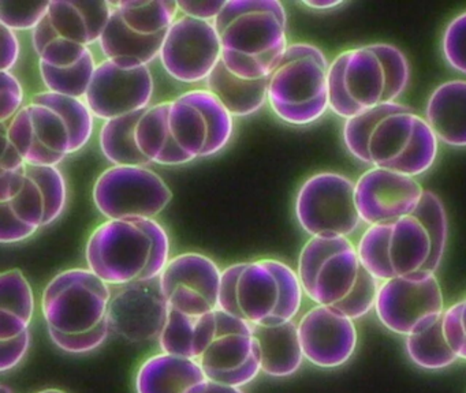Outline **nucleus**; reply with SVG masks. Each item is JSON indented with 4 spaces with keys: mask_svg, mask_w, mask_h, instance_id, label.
Here are the masks:
<instances>
[{
    "mask_svg": "<svg viewBox=\"0 0 466 393\" xmlns=\"http://www.w3.org/2000/svg\"><path fill=\"white\" fill-rule=\"evenodd\" d=\"M50 2L0 0V25L18 32H35L45 21Z\"/></svg>",
    "mask_w": 466,
    "mask_h": 393,
    "instance_id": "obj_37",
    "label": "nucleus"
},
{
    "mask_svg": "<svg viewBox=\"0 0 466 393\" xmlns=\"http://www.w3.org/2000/svg\"><path fill=\"white\" fill-rule=\"evenodd\" d=\"M424 191L416 177L372 166L356 182L360 217L370 227L411 216Z\"/></svg>",
    "mask_w": 466,
    "mask_h": 393,
    "instance_id": "obj_22",
    "label": "nucleus"
},
{
    "mask_svg": "<svg viewBox=\"0 0 466 393\" xmlns=\"http://www.w3.org/2000/svg\"><path fill=\"white\" fill-rule=\"evenodd\" d=\"M155 93L151 67L127 57L103 59L86 92V103L96 119L107 122L146 111Z\"/></svg>",
    "mask_w": 466,
    "mask_h": 393,
    "instance_id": "obj_16",
    "label": "nucleus"
},
{
    "mask_svg": "<svg viewBox=\"0 0 466 393\" xmlns=\"http://www.w3.org/2000/svg\"><path fill=\"white\" fill-rule=\"evenodd\" d=\"M136 141L152 164L187 166L206 158L208 120L200 106L182 93L144 111L136 128Z\"/></svg>",
    "mask_w": 466,
    "mask_h": 393,
    "instance_id": "obj_7",
    "label": "nucleus"
},
{
    "mask_svg": "<svg viewBox=\"0 0 466 393\" xmlns=\"http://www.w3.org/2000/svg\"><path fill=\"white\" fill-rule=\"evenodd\" d=\"M441 52L452 70L466 76V10L447 24L441 37Z\"/></svg>",
    "mask_w": 466,
    "mask_h": 393,
    "instance_id": "obj_39",
    "label": "nucleus"
},
{
    "mask_svg": "<svg viewBox=\"0 0 466 393\" xmlns=\"http://www.w3.org/2000/svg\"><path fill=\"white\" fill-rule=\"evenodd\" d=\"M411 216L422 224L431 240V256L424 269L436 273L443 261L449 239L446 207L438 194L425 190L419 207Z\"/></svg>",
    "mask_w": 466,
    "mask_h": 393,
    "instance_id": "obj_33",
    "label": "nucleus"
},
{
    "mask_svg": "<svg viewBox=\"0 0 466 393\" xmlns=\"http://www.w3.org/2000/svg\"><path fill=\"white\" fill-rule=\"evenodd\" d=\"M220 277L222 269L214 259L187 251L170 259L159 283L170 308L200 317L219 308Z\"/></svg>",
    "mask_w": 466,
    "mask_h": 393,
    "instance_id": "obj_21",
    "label": "nucleus"
},
{
    "mask_svg": "<svg viewBox=\"0 0 466 393\" xmlns=\"http://www.w3.org/2000/svg\"><path fill=\"white\" fill-rule=\"evenodd\" d=\"M410 81L408 57L394 44L373 43L339 52L329 62V109L343 120L394 103Z\"/></svg>",
    "mask_w": 466,
    "mask_h": 393,
    "instance_id": "obj_3",
    "label": "nucleus"
},
{
    "mask_svg": "<svg viewBox=\"0 0 466 393\" xmlns=\"http://www.w3.org/2000/svg\"><path fill=\"white\" fill-rule=\"evenodd\" d=\"M299 343L305 360L321 368H335L348 363L359 344L353 319L329 306H313L302 314Z\"/></svg>",
    "mask_w": 466,
    "mask_h": 393,
    "instance_id": "obj_23",
    "label": "nucleus"
},
{
    "mask_svg": "<svg viewBox=\"0 0 466 393\" xmlns=\"http://www.w3.org/2000/svg\"><path fill=\"white\" fill-rule=\"evenodd\" d=\"M206 89L219 98L233 117L252 116L268 104V78H239L222 62L207 79Z\"/></svg>",
    "mask_w": 466,
    "mask_h": 393,
    "instance_id": "obj_29",
    "label": "nucleus"
},
{
    "mask_svg": "<svg viewBox=\"0 0 466 393\" xmlns=\"http://www.w3.org/2000/svg\"><path fill=\"white\" fill-rule=\"evenodd\" d=\"M36 308L34 288L23 270L0 275V340L17 338L31 328Z\"/></svg>",
    "mask_w": 466,
    "mask_h": 393,
    "instance_id": "obj_30",
    "label": "nucleus"
},
{
    "mask_svg": "<svg viewBox=\"0 0 466 393\" xmlns=\"http://www.w3.org/2000/svg\"><path fill=\"white\" fill-rule=\"evenodd\" d=\"M424 117L439 141L466 147V79L438 85L428 98Z\"/></svg>",
    "mask_w": 466,
    "mask_h": 393,
    "instance_id": "obj_26",
    "label": "nucleus"
},
{
    "mask_svg": "<svg viewBox=\"0 0 466 393\" xmlns=\"http://www.w3.org/2000/svg\"><path fill=\"white\" fill-rule=\"evenodd\" d=\"M343 3L345 2H340V0H307V2H302V5L312 8V10L326 11L342 5Z\"/></svg>",
    "mask_w": 466,
    "mask_h": 393,
    "instance_id": "obj_48",
    "label": "nucleus"
},
{
    "mask_svg": "<svg viewBox=\"0 0 466 393\" xmlns=\"http://www.w3.org/2000/svg\"><path fill=\"white\" fill-rule=\"evenodd\" d=\"M67 196L66 177L59 166L28 164L20 193L7 204H0V242H24L56 223L66 210Z\"/></svg>",
    "mask_w": 466,
    "mask_h": 393,
    "instance_id": "obj_10",
    "label": "nucleus"
},
{
    "mask_svg": "<svg viewBox=\"0 0 466 393\" xmlns=\"http://www.w3.org/2000/svg\"><path fill=\"white\" fill-rule=\"evenodd\" d=\"M0 123L6 126L26 106L25 90L13 71H0Z\"/></svg>",
    "mask_w": 466,
    "mask_h": 393,
    "instance_id": "obj_42",
    "label": "nucleus"
},
{
    "mask_svg": "<svg viewBox=\"0 0 466 393\" xmlns=\"http://www.w3.org/2000/svg\"><path fill=\"white\" fill-rule=\"evenodd\" d=\"M405 349L409 359L424 370H443L458 360L444 338L441 319L424 332L408 336L405 338Z\"/></svg>",
    "mask_w": 466,
    "mask_h": 393,
    "instance_id": "obj_32",
    "label": "nucleus"
},
{
    "mask_svg": "<svg viewBox=\"0 0 466 393\" xmlns=\"http://www.w3.org/2000/svg\"><path fill=\"white\" fill-rule=\"evenodd\" d=\"M163 70L181 84H206L222 62V44L214 22L181 15L168 30L159 56Z\"/></svg>",
    "mask_w": 466,
    "mask_h": 393,
    "instance_id": "obj_18",
    "label": "nucleus"
},
{
    "mask_svg": "<svg viewBox=\"0 0 466 393\" xmlns=\"http://www.w3.org/2000/svg\"><path fill=\"white\" fill-rule=\"evenodd\" d=\"M208 381L198 360L160 352L141 363L135 388L136 393H203Z\"/></svg>",
    "mask_w": 466,
    "mask_h": 393,
    "instance_id": "obj_25",
    "label": "nucleus"
},
{
    "mask_svg": "<svg viewBox=\"0 0 466 393\" xmlns=\"http://www.w3.org/2000/svg\"><path fill=\"white\" fill-rule=\"evenodd\" d=\"M342 136L356 160L409 176L430 171L438 157L439 139L425 117L400 101L345 120Z\"/></svg>",
    "mask_w": 466,
    "mask_h": 393,
    "instance_id": "obj_1",
    "label": "nucleus"
},
{
    "mask_svg": "<svg viewBox=\"0 0 466 393\" xmlns=\"http://www.w3.org/2000/svg\"><path fill=\"white\" fill-rule=\"evenodd\" d=\"M304 297L299 273L286 262H237L222 270L218 310L252 325H278L294 321Z\"/></svg>",
    "mask_w": 466,
    "mask_h": 393,
    "instance_id": "obj_5",
    "label": "nucleus"
},
{
    "mask_svg": "<svg viewBox=\"0 0 466 393\" xmlns=\"http://www.w3.org/2000/svg\"><path fill=\"white\" fill-rule=\"evenodd\" d=\"M0 71H13L21 56V41L17 33L0 25Z\"/></svg>",
    "mask_w": 466,
    "mask_h": 393,
    "instance_id": "obj_44",
    "label": "nucleus"
},
{
    "mask_svg": "<svg viewBox=\"0 0 466 393\" xmlns=\"http://www.w3.org/2000/svg\"><path fill=\"white\" fill-rule=\"evenodd\" d=\"M209 381L230 387L249 385L261 373V354L253 325L217 310V332L200 359Z\"/></svg>",
    "mask_w": 466,
    "mask_h": 393,
    "instance_id": "obj_17",
    "label": "nucleus"
},
{
    "mask_svg": "<svg viewBox=\"0 0 466 393\" xmlns=\"http://www.w3.org/2000/svg\"><path fill=\"white\" fill-rule=\"evenodd\" d=\"M143 114L144 111L136 112L103 122L99 131V147L111 166H151V161L143 155L136 141V128Z\"/></svg>",
    "mask_w": 466,
    "mask_h": 393,
    "instance_id": "obj_31",
    "label": "nucleus"
},
{
    "mask_svg": "<svg viewBox=\"0 0 466 393\" xmlns=\"http://www.w3.org/2000/svg\"><path fill=\"white\" fill-rule=\"evenodd\" d=\"M357 246L346 237H310L299 251L297 273L305 297L334 307L356 286L361 272Z\"/></svg>",
    "mask_w": 466,
    "mask_h": 393,
    "instance_id": "obj_14",
    "label": "nucleus"
},
{
    "mask_svg": "<svg viewBox=\"0 0 466 393\" xmlns=\"http://www.w3.org/2000/svg\"><path fill=\"white\" fill-rule=\"evenodd\" d=\"M92 201L107 220L157 218L173 201V191L149 166H110L95 180Z\"/></svg>",
    "mask_w": 466,
    "mask_h": 393,
    "instance_id": "obj_11",
    "label": "nucleus"
},
{
    "mask_svg": "<svg viewBox=\"0 0 466 393\" xmlns=\"http://www.w3.org/2000/svg\"><path fill=\"white\" fill-rule=\"evenodd\" d=\"M31 348V332L21 333L17 338L0 340V371L7 373L17 368Z\"/></svg>",
    "mask_w": 466,
    "mask_h": 393,
    "instance_id": "obj_43",
    "label": "nucleus"
},
{
    "mask_svg": "<svg viewBox=\"0 0 466 393\" xmlns=\"http://www.w3.org/2000/svg\"><path fill=\"white\" fill-rule=\"evenodd\" d=\"M4 133L29 166H59L73 155L69 123L58 109L29 101Z\"/></svg>",
    "mask_w": 466,
    "mask_h": 393,
    "instance_id": "obj_19",
    "label": "nucleus"
},
{
    "mask_svg": "<svg viewBox=\"0 0 466 393\" xmlns=\"http://www.w3.org/2000/svg\"><path fill=\"white\" fill-rule=\"evenodd\" d=\"M36 393H67V392H65V390H62V389H56V388H48V389L39 390V392H36Z\"/></svg>",
    "mask_w": 466,
    "mask_h": 393,
    "instance_id": "obj_50",
    "label": "nucleus"
},
{
    "mask_svg": "<svg viewBox=\"0 0 466 393\" xmlns=\"http://www.w3.org/2000/svg\"><path fill=\"white\" fill-rule=\"evenodd\" d=\"M203 393H245L241 388L230 387V385L219 384V382L208 381Z\"/></svg>",
    "mask_w": 466,
    "mask_h": 393,
    "instance_id": "obj_49",
    "label": "nucleus"
},
{
    "mask_svg": "<svg viewBox=\"0 0 466 393\" xmlns=\"http://www.w3.org/2000/svg\"><path fill=\"white\" fill-rule=\"evenodd\" d=\"M179 14L189 16V18L198 19V21L215 22L219 14L225 8L226 2L217 0V2H187V0H177Z\"/></svg>",
    "mask_w": 466,
    "mask_h": 393,
    "instance_id": "obj_45",
    "label": "nucleus"
},
{
    "mask_svg": "<svg viewBox=\"0 0 466 393\" xmlns=\"http://www.w3.org/2000/svg\"><path fill=\"white\" fill-rule=\"evenodd\" d=\"M329 62L312 43H291L268 78V106L291 126L318 122L329 109Z\"/></svg>",
    "mask_w": 466,
    "mask_h": 393,
    "instance_id": "obj_6",
    "label": "nucleus"
},
{
    "mask_svg": "<svg viewBox=\"0 0 466 393\" xmlns=\"http://www.w3.org/2000/svg\"><path fill=\"white\" fill-rule=\"evenodd\" d=\"M99 41L105 59L138 60L149 66L159 59L168 30L179 16L168 0H119Z\"/></svg>",
    "mask_w": 466,
    "mask_h": 393,
    "instance_id": "obj_8",
    "label": "nucleus"
},
{
    "mask_svg": "<svg viewBox=\"0 0 466 393\" xmlns=\"http://www.w3.org/2000/svg\"><path fill=\"white\" fill-rule=\"evenodd\" d=\"M28 166L6 134L2 133V153H0V171H15Z\"/></svg>",
    "mask_w": 466,
    "mask_h": 393,
    "instance_id": "obj_47",
    "label": "nucleus"
},
{
    "mask_svg": "<svg viewBox=\"0 0 466 393\" xmlns=\"http://www.w3.org/2000/svg\"><path fill=\"white\" fill-rule=\"evenodd\" d=\"M170 306L159 278L111 287L107 324L111 333L130 341L159 340L167 324Z\"/></svg>",
    "mask_w": 466,
    "mask_h": 393,
    "instance_id": "obj_20",
    "label": "nucleus"
},
{
    "mask_svg": "<svg viewBox=\"0 0 466 393\" xmlns=\"http://www.w3.org/2000/svg\"><path fill=\"white\" fill-rule=\"evenodd\" d=\"M113 10L108 0H51L45 21L32 32V46L39 55L56 38L86 46L99 44Z\"/></svg>",
    "mask_w": 466,
    "mask_h": 393,
    "instance_id": "obj_24",
    "label": "nucleus"
},
{
    "mask_svg": "<svg viewBox=\"0 0 466 393\" xmlns=\"http://www.w3.org/2000/svg\"><path fill=\"white\" fill-rule=\"evenodd\" d=\"M379 287L380 281L373 277L364 267L360 272L359 278H357L356 286L351 289L350 294L334 306L340 313L345 314L349 318L356 319L362 318V317L370 314V311L375 310L376 299H378Z\"/></svg>",
    "mask_w": 466,
    "mask_h": 393,
    "instance_id": "obj_38",
    "label": "nucleus"
},
{
    "mask_svg": "<svg viewBox=\"0 0 466 393\" xmlns=\"http://www.w3.org/2000/svg\"><path fill=\"white\" fill-rule=\"evenodd\" d=\"M26 171L28 166L15 171H0V204H7L20 193L25 183Z\"/></svg>",
    "mask_w": 466,
    "mask_h": 393,
    "instance_id": "obj_46",
    "label": "nucleus"
},
{
    "mask_svg": "<svg viewBox=\"0 0 466 393\" xmlns=\"http://www.w3.org/2000/svg\"><path fill=\"white\" fill-rule=\"evenodd\" d=\"M170 237L157 218L106 220L89 235L88 269L111 287L157 280L170 262Z\"/></svg>",
    "mask_w": 466,
    "mask_h": 393,
    "instance_id": "obj_4",
    "label": "nucleus"
},
{
    "mask_svg": "<svg viewBox=\"0 0 466 393\" xmlns=\"http://www.w3.org/2000/svg\"><path fill=\"white\" fill-rule=\"evenodd\" d=\"M362 267L379 281L424 269L431 256V240L414 216L375 224L357 243Z\"/></svg>",
    "mask_w": 466,
    "mask_h": 393,
    "instance_id": "obj_13",
    "label": "nucleus"
},
{
    "mask_svg": "<svg viewBox=\"0 0 466 393\" xmlns=\"http://www.w3.org/2000/svg\"><path fill=\"white\" fill-rule=\"evenodd\" d=\"M444 297L435 273L421 269L381 281L375 311L379 321L395 335H417L441 321Z\"/></svg>",
    "mask_w": 466,
    "mask_h": 393,
    "instance_id": "obj_15",
    "label": "nucleus"
},
{
    "mask_svg": "<svg viewBox=\"0 0 466 393\" xmlns=\"http://www.w3.org/2000/svg\"><path fill=\"white\" fill-rule=\"evenodd\" d=\"M441 328L447 343L458 359L466 360V297L444 310Z\"/></svg>",
    "mask_w": 466,
    "mask_h": 393,
    "instance_id": "obj_41",
    "label": "nucleus"
},
{
    "mask_svg": "<svg viewBox=\"0 0 466 393\" xmlns=\"http://www.w3.org/2000/svg\"><path fill=\"white\" fill-rule=\"evenodd\" d=\"M110 297L111 286L88 267L62 270L43 291V318L65 335L89 332L107 319Z\"/></svg>",
    "mask_w": 466,
    "mask_h": 393,
    "instance_id": "obj_9",
    "label": "nucleus"
},
{
    "mask_svg": "<svg viewBox=\"0 0 466 393\" xmlns=\"http://www.w3.org/2000/svg\"><path fill=\"white\" fill-rule=\"evenodd\" d=\"M214 24L222 63L239 78H269L290 44L288 13L279 0H228Z\"/></svg>",
    "mask_w": 466,
    "mask_h": 393,
    "instance_id": "obj_2",
    "label": "nucleus"
},
{
    "mask_svg": "<svg viewBox=\"0 0 466 393\" xmlns=\"http://www.w3.org/2000/svg\"><path fill=\"white\" fill-rule=\"evenodd\" d=\"M185 96L193 103L200 106L206 114L209 125V144L206 157L219 155L231 142L234 134V117L225 108L219 98L212 95L209 90L192 89L184 92Z\"/></svg>",
    "mask_w": 466,
    "mask_h": 393,
    "instance_id": "obj_35",
    "label": "nucleus"
},
{
    "mask_svg": "<svg viewBox=\"0 0 466 393\" xmlns=\"http://www.w3.org/2000/svg\"><path fill=\"white\" fill-rule=\"evenodd\" d=\"M0 393H13V390L7 385L2 384L0 385Z\"/></svg>",
    "mask_w": 466,
    "mask_h": 393,
    "instance_id": "obj_51",
    "label": "nucleus"
},
{
    "mask_svg": "<svg viewBox=\"0 0 466 393\" xmlns=\"http://www.w3.org/2000/svg\"><path fill=\"white\" fill-rule=\"evenodd\" d=\"M110 333L107 319L95 329L89 330V332L78 333V335H65V333L48 329L51 341L67 354H88V352L95 351L105 344Z\"/></svg>",
    "mask_w": 466,
    "mask_h": 393,
    "instance_id": "obj_40",
    "label": "nucleus"
},
{
    "mask_svg": "<svg viewBox=\"0 0 466 393\" xmlns=\"http://www.w3.org/2000/svg\"><path fill=\"white\" fill-rule=\"evenodd\" d=\"M217 311L206 316H187L170 308L167 324L159 338L162 352L198 360L214 340Z\"/></svg>",
    "mask_w": 466,
    "mask_h": 393,
    "instance_id": "obj_28",
    "label": "nucleus"
},
{
    "mask_svg": "<svg viewBox=\"0 0 466 393\" xmlns=\"http://www.w3.org/2000/svg\"><path fill=\"white\" fill-rule=\"evenodd\" d=\"M253 335L260 347L261 373L285 378L301 368L305 357L296 322L253 325Z\"/></svg>",
    "mask_w": 466,
    "mask_h": 393,
    "instance_id": "obj_27",
    "label": "nucleus"
},
{
    "mask_svg": "<svg viewBox=\"0 0 466 393\" xmlns=\"http://www.w3.org/2000/svg\"><path fill=\"white\" fill-rule=\"evenodd\" d=\"M294 213L310 237H349L362 223L356 205V183L339 172L310 175L297 191Z\"/></svg>",
    "mask_w": 466,
    "mask_h": 393,
    "instance_id": "obj_12",
    "label": "nucleus"
},
{
    "mask_svg": "<svg viewBox=\"0 0 466 393\" xmlns=\"http://www.w3.org/2000/svg\"><path fill=\"white\" fill-rule=\"evenodd\" d=\"M39 103L47 104L58 109L65 119L67 120L73 136V155L81 152L91 141L95 131V119L96 117L89 109L84 98L69 97V96L56 95V93L43 90L31 98Z\"/></svg>",
    "mask_w": 466,
    "mask_h": 393,
    "instance_id": "obj_34",
    "label": "nucleus"
},
{
    "mask_svg": "<svg viewBox=\"0 0 466 393\" xmlns=\"http://www.w3.org/2000/svg\"><path fill=\"white\" fill-rule=\"evenodd\" d=\"M97 65L99 63L96 62L94 52H91L75 67L59 70V68L39 66V74L45 85V90L56 95L69 96V97L84 98L88 92Z\"/></svg>",
    "mask_w": 466,
    "mask_h": 393,
    "instance_id": "obj_36",
    "label": "nucleus"
}]
</instances>
